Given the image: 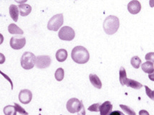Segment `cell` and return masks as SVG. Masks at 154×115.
<instances>
[{
    "label": "cell",
    "mask_w": 154,
    "mask_h": 115,
    "mask_svg": "<svg viewBox=\"0 0 154 115\" xmlns=\"http://www.w3.org/2000/svg\"><path fill=\"white\" fill-rule=\"evenodd\" d=\"M71 56L73 61L77 64L83 65L89 61L90 54L85 47L82 46H77L73 48Z\"/></svg>",
    "instance_id": "6da1fadb"
},
{
    "label": "cell",
    "mask_w": 154,
    "mask_h": 115,
    "mask_svg": "<svg viewBox=\"0 0 154 115\" xmlns=\"http://www.w3.org/2000/svg\"><path fill=\"white\" fill-rule=\"evenodd\" d=\"M103 29L108 35H114L120 27V21L117 17L110 15L103 22Z\"/></svg>",
    "instance_id": "7a4b0ae2"
},
{
    "label": "cell",
    "mask_w": 154,
    "mask_h": 115,
    "mask_svg": "<svg viewBox=\"0 0 154 115\" xmlns=\"http://www.w3.org/2000/svg\"><path fill=\"white\" fill-rule=\"evenodd\" d=\"M35 59H36V56L33 53L29 52H25L22 54L21 60H20L22 67L26 70L32 69L35 65Z\"/></svg>",
    "instance_id": "3957f363"
},
{
    "label": "cell",
    "mask_w": 154,
    "mask_h": 115,
    "mask_svg": "<svg viewBox=\"0 0 154 115\" xmlns=\"http://www.w3.org/2000/svg\"><path fill=\"white\" fill-rule=\"evenodd\" d=\"M63 23V14H55L49 20L48 24V29L49 30H51V31L57 32L62 27Z\"/></svg>",
    "instance_id": "277c9868"
},
{
    "label": "cell",
    "mask_w": 154,
    "mask_h": 115,
    "mask_svg": "<svg viewBox=\"0 0 154 115\" xmlns=\"http://www.w3.org/2000/svg\"><path fill=\"white\" fill-rule=\"evenodd\" d=\"M58 37L61 40L72 41L75 37V33L72 28L68 27V26H65L60 29Z\"/></svg>",
    "instance_id": "5b68a950"
},
{
    "label": "cell",
    "mask_w": 154,
    "mask_h": 115,
    "mask_svg": "<svg viewBox=\"0 0 154 115\" xmlns=\"http://www.w3.org/2000/svg\"><path fill=\"white\" fill-rule=\"evenodd\" d=\"M26 39L21 35H17L12 37L10 39V47L13 50H21L25 46Z\"/></svg>",
    "instance_id": "8992f818"
},
{
    "label": "cell",
    "mask_w": 154,
    "mask_h": 115,
    "mask_svg": "<svg viewBox=\"0 0 154 115\" xmlns=\"http://www.w3.org/2000/svg\"><path fill=\"white\" fill-rule=\"evenodd\" d=\"M51 58L48 55H40L36 57L35 66L39 69H45L50 67L51 64Z\"/></svg>",
    "instance_id": "52a82bcc"
},
{
    "label": "cell",
    "mask_w": 154,
    "mask_h": 115,
    "mask_svg": "<svg viewBox=\"0 0 154 115\" xmlns=\"http://www.w3.org/2000/svg\"><path fill=\"white\" fill-rule=\"evenodd\" d=\"M66 107L69 113L74 114L78 112L80 107V101L77 98H71L67 101Z\"/></svg>",
    "instance_id": "ba28073f"
},
{
    "label": "cell",
    "mask_w": 154,
    "mask_h": 115,
    "mask_svg": "<svg viewBox=\"0 0 154 115\" xmlns=\"http://www.w3.org/2000/svg\"><path fill=\"white\" fill-rule=\"evenodd\" d=\"M32 93L29 89H22L19 94V100L24 104H27L32 101Z\"/></svg>",
    "instance_id": "9c48e42d"
},
{
    "label": "cell",
    "mask_w": 154,
    "mask_h": 115,
    "mask_svg": "<svg viewBox=\"0 0 154 115\" xmlns=\"http://www.w3.org/2000/svg\"><path fill=\"white\" fill-rule=\"evenodd\" d=\"M141 9V5L137 0L131 1L128 5V10L132 14H136L140 12Z\"/></svg>",
    "instance_id": "30bf717a"
},
{
    "label": "cell",
    "mask_w": 154,
    "mask_h": 115,
    "mask_svg": "<svg viewBox=\"0 0 154 115\" xmlns=\"http://www.w3.org/2000/svg\"><path fill=\"white\" fill-rule=\"evenodd\" d=\"M112 104L109 101H106L103 104L100 105L99 112H100V115H110L112 112Z\"/></svg>",
    "instance_id": "8fae6325"
},
{
    "label": "cell",
    "mask_w": 154,
    "mask_h": 115,
    "mask_svg": "<svg viewBox=\"0 0 154 115\" xmlns=\"http://www.w3.org/2000/svg\"><path fill=\"white\" fill-rule=\"evenodd\" d=\"M19 12H20V14L22 17H26L28 14L31 13L32 11V7L29 5H27V4H22L18 6Z\"/></svg>",
    "instance_id": "7c38bea8"
},
{
    "label": "cell",
    "mask_w": 154,
    "mask_h": 115,
    "mask_svg": "<svg viewBox=\"0 0 154 115\" xmlns=\"http://www.w3.org/2000/svg\"><path fill=\"white\" fill-rule=\"evenodd\" d=\"M9 14H10V17H12L14 22H17L18 18H19V14H20V12H19L18 7L16 6L15 5H11L10 7H9Z\"/></svg>",
    "instance_id": "4fadbf2b"
},
{
    "label": "cell",
    "mask_w": 154,
    "mask_h": 115,
    "mask_svg": "<svg viewBox=\"0 0 154 115\" xmlns=\"http://www.w3.org/2000/svg\"><path fill=\"white\" fill-rule=\"evenodd\" d=\"M89 79L91 83L95 88L101 89L102 88V82L98 77L96 74H91L89 75Z\"/></svg>",
    "instance_id": "5bb4252c"
},
{
    "label": "cell",
    "mask_w": 154,
    "mask_h": 115,
    "mask_svg": "<svg viewBox=\"0 0 154 115\" xmlns=\"http://www.w3.org/2000/svg\"><path fill=\"white\" fill-rule=\"evenodd\" d=\"M125 85H126L128 87H131L133 89H140L142 88L143 84H140V82H137L136 80H131V79H126L125 80Z\"/></svg>",
    "instance_id": "9a60e30c"
},
{
    "label": "cell",
    "mask_w": 154,
    "mask_h": 115,
    "mask_svg": "<svg viewBox=\"0 0 154 115\" xmlns=\"http://www.w3.org/2000/svg\"><path fill=\"white\" fill-rule=\"evenodd\" d=\"M67 52L65 49H60V50H57L56 52V59L58 62H63L67 59Z\"/></svg>",
    "instance_id": "2e32d148"
},
{
    "label": "cell",
    "mask_w": 154,
    "mask_h": 115,
    "mask_svg": "<svg viewBox=\"0 0 154 115\" xmlns=\"http://www.w3.org/2000/svg\"><path fill=\"white\" fill-rule=\"evenodd\" d=\"M141 68L143 71L147 74H153L154 71L153 62H146L145 63L141 64Z\"/></svg>",
    "instance_id": "e0dca14e"
},
{
    "label": "cell",
    "mask_w": 154,
    "mask_h": 115,
    "mask_svg": "<svg viewBox=\"0 0 154 115\" xmlns=\"http://www.w3.org/2000/svg\"><path fill=\"white\" fill-rule=\"evenodd\" d=\"M9 32L12 35H22L24 34L23 30L17 27L15 24H10L8 27Z\"/></svg>",
    "instance_id": "ac0fdd59"
},
{
    "label": "cell",
    "mask_w": 154,
    "mask_h": 115,
    "mask_svg": "<svg viewBox=\"0 0 154 115\" xmlns=\"http://www.w3.org/2000/svg\"><path fill=\"white\" fill-rule=\"evenodd\" d=\"M126 79H127L126 71H125V68L123 67H121L119 69V81H120V83L121 84V85L123 86L125 85Z\"/></svg>",
    "instance_id": "d6986e66"
},
{
    "label": "cell",
    "mask_w": 154,
    "mask_h": 115,
    "mask_svg": "<svg viewBox=\"0 0 154 115\" xmlns=\"http://www.w3.org/2000/svg\"><path fill=\"white\" fill-rule=\"evenodd\" d=\"M4 114L5 115H17L15 107L12 105H7L4 108Z\"/></svg>",
    "instance_id": "ffe728a7"
},
{
    "label": "cell",
    "mask_w": 154,
    "mask_h": 115,
    "mask_svg": "<svg viewBox=\"0 0 154 115\" xmlns=\"http://www.w3.org/2000/svg\"><path fill=\"white\" fill-rule=\"evenodd\" d=\"M64 77H65L64 69L63 68H58L55 71V74H54V77H55L56 80L58 81V82H61L64 79Z\"/></svg>",
    "instance_id": "44dd1931"
},
{
    "label": "cell",
    "mask_w": 154,
    "mask_h": 115,
    "mask_svg": "<svg viewBox=\"0 0 154 115\" xmlns=\"http://www.w3.org/2000/svg\"><path fill=\"white\" fill-rule=\"evenodd\" d=\"M131 64L135 69H138V68L140 67V65H141V59H140L138 56H133V57L131 58Z\"/></svg>",
    "instance_id": "7402d4cb"
},
{
    "label": "cell",
    "mask_w": 154,
    "mask_h": 115,
    "mask_svg": "<svg viewBox=\"0 0 154 115\" xmlns=\"http://www.w3.org/2000/svg\"><path fill=\"white\" fill-rule=\"evenodd\" d=\"M120 107L123 109L124 112H126L127 114L128 115H136L135 111L133 110V109H131L130 107L126 106V105H123V104H120Z\"/></svg>",
    "instance_id": "603a6c76"
},
{
    "label": "cell",
    "mask_w": 154,
    "mask_h": 115,
    "mask_svg": "<svg viewBox=\"0 0 154 115\" xmlns=\"http://www.w3.org/2000/svg\"><path fill=\"white\" fill-rule=\"evenodd\" d=\"M14 107H15L17 112L20 113V114H22V115H28V112H26L25 109H24L22 107L20 106L19 104L14 103Z\"/></svg>",
    "instance_id": "cb8c5ba5"
},
{
    "label": "cell",
    "mask_w": 154,
    "mask_h": 115,
    "mask_svg": "<svg viewBox=\"0 0 154 115\" xmlns=\"http://www.w3.org/2000/svg\"><path fill=\"white\" fill-rule=\"evenodd\" d=\"M100 104L99 103H96V104H93V105H91V106H90L88 107V110L90 111V112H99V108H100Z\"/></svg>",
    "instance_id": "d4e9b609"
},
{
    "label": "cell",
    "mask_w": 154,
    "mask_h": 115,
    "mask_svg": "<svg viewBox=\"0 0 154 115\" xmlns=\"http://www.w3.org/2000/svg\"><path fill=\"white\" fill-rule=\"evenodd\" d=\"M78 115H85V109L82 104V101H80V107L78 112Z\"/></svg>",
    "instance_id": "484cf974"
},
{
    "label": "cell",
    "mask_w": 154,
    "mask_h": 115,
    "mask_svg": "<svg viewBox=\"0 0 154 115\" xmlns=\"http://www.w3.org/2000/svg\"><path fill=\"white\" fill-rule=\"evenodd\" d=\"M146 88V95H148V97H149V98L153 100V91H152L151 89L148 88V86H144Z\"/></svg>",
    "instance_id": "4316f807"
},
{
    "label": "cell",
    "mask_w": 154,
    "mask_h": 115,
    "mask_svg": "<svg viewBox=\"0 0 154 115\" xmlns=\"http://www.w3.org/2000/svg\"><path fill=\"white\" fill-rule=\"evenodd\" d=\"M153 52H151V53H148L146 55V59L147 60V62H153Z\"/></svg>",
    "instance_id": "83f0119b"
},
{
    "label": "cell",
    "mask_w": 154,
    "mask_h": 115,
    "mask_svg": "<svg viewBox=\"0 0 154 115\" xmlns=\"http://www.w3.org/2000/svg\"><path fill=\"white\" fill-rule=\"evenodd\" d=\"M0 74L2 75V76H3L4 77H5V78L6 79V80H7V81H9V82L11 84V88H12V89H13V83H12V80H11V79L9 78V77L8 76H7V75L6 74H5V73H3L2 71L1 70H0Z\"/></svg>",
    "instance_id": "f1b7e54d"
},
{
    "label": "cell",
    "mask_w": 154,
    "mask_h": 115,
    "mask_svg": "<svg viewBox=\"0 0 154 115\" xmlns=\"http://www.w3.org/2000/svg\"><path fill=\"white\" fill-rule=\"evenodd\" d=\"M5 60H6V59H5V55L3 54L0 53V65H2V64L5 63Z\"/></svg>",
    "instance_id": "f546056e"
},
{
    "label": "cell",
    "mask_w": 154,
    "mask_h": 115,
    "mask_svg": "<svg viewBox=\"0 0 154 115\" xmlns=\"http://www.w3.org/2000/svg\"><path fill=\"white\" fill-rule=\"evenodd\" d=\"M110 115H125L123 112L121 111H114V112H111Z\"/></svg>",
    "instance_id": "4dcf8cb0"
},
{
    "label": "cell",
    "mask_w": 154,
    "mask_h": 115,
    "mask_svg": "<svg viewBox=\"0 0 154 115\" xmlns=\"http://www.w3.org/2000/svg\"><path fill=\"white\" fill-rule=\"evenodd\" d=\"M139 115H150V114L147 111L143 109V110H140V112H139Z\"/></svg>",
    "instance_id": "1f68e13d"
},
{
    "label": "cell",
    "mask_w": 154,
    "mask_h": 115,
    "mask_svg": "<svg viewBox=\"0 0 154 115\" xmlns=\"http://www.w3.org/2000/svg\"><path fill=\"white\" fill-rule=\"evenodd\" d=\"M4 41V36L0 33V44H2Z\"/></svg>",
    "instance_id": "d6a6232c"
}]
</instances>
